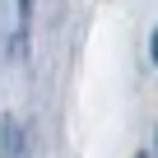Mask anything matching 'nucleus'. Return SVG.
I'll list each match as a JSON object with an SVG mask.
<instances>
[{
    "label": "nucleus",
    "mask_w": 158,
    "mask_h": 158,
    "mask_svg": "<svg viewBox=\"0 0 158 158\" xmlns=\"http://www.w3.org/2000/svg\"><path fill=\"white\" fill-rule=\"evenodd\" d=\"M0 135H5V139H0V153H5V158H19V126L5 121V126H0Z\"/></svg>",
    "instance_id": "f257e3e1"
},
{
    "label": "nucleus",
    "mask_w": 158,
    "mask_h": 158,
    "mask_svg": "<svg viewBox=\"0 0 158 158\" xmlns=\"http://www.w3.org/2000/svg\"><path fill=\"white\" fill-rule=\"evenodd\" d=\"M149 51H153V65H158V28H153V42H149Z\"/></svg>",
    "instance_id": "f03ea898"
}]
</instances>
